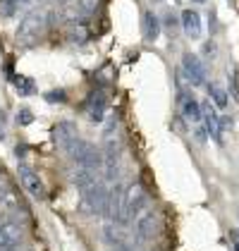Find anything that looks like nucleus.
I'll return each mask as SVG.
<instances>
[{
  "label": "nucleus",
  "mask_w": 239,
  "mask_h": 251,
  "mask_svg": "<svg viewBox=\"0 0 239 251\" xmlns=\"http://www.w3.org/2000/svg\"><path fill=\"white\" fill-rule=\"evenodd\" d=\"M201 113H203V127L211 139H215L218 144H222V129H220V117L215 113V108L211 105V100L201 103Z\"/></svg>",
  "instance_id": "obj_7"
},
{
  "label": "nucleus",
  "mask_w": 239,
  "mask_h": 251,
  "mask_svg": "<svg viewBox=\"0 0 239 251\" xmlns=\"http://www.w3.org/2000/svg\"><path fill=\"white\" fill-rule=\"evenodd\" d=\"M17 122H20V125H31V122H34L31 110H29V108H20V113H17Z\"/></svg>",
  "instance_id": "obj_23"
},
{
  "label": "nucleus",
  "mask_w": 239,
  "mask_h": 251,
  "mask_svg": "<svg viewBox=\"0 0 239 251\" xmlns=\"http://www.w3.org/2000/svg\"><path fill=\"white\" fill-rule=\"evenodd\" d=\"M156 225H158V218H156V213H153V211H146V213H143L139 220H137V225H134L137 242H148V239H153V234H156Z\"/></svg>",
  "instance_id": "obj_10"
},
{
  "label": "nucleus",
  "mask_w": 239,
  "mask_h": 251,
  "mask_svg": "<svg viewBox=\"0 0 239 251\" xmlns=\"http://www.w3.org/2000/svg\"><path fill=\"white\" fill-rule=\"evenodd\" d=\"M105 108H108V98L103 91H94L89 98V120L91 122H100L105 115Z\"/></svg>",
  "instance_id": "obj_13"
},
{
  "label": "nucleus",
  "mask_w": 239,
  "mask_h": 251,
  "mask_svg": "<svg viewBox=\"0 0 239 251\" xmlns=\"http://www.w3.org/2000/svg\"><path fill=\"white\" fill-rule=\"evenodd\" d=\"M20 173H22V187L29 192V196H34V199H43V196H46L43 182H41L39 175L31 170V165L22 163V165H20Z\"/></svg>",
  "instance_id": "obj_8"
},
{
  "label": "nucleus",
  "mask_w": 239,
  "mask_h": 251,
  "mask_svg": "<svg viewBox=\"0 0 239 251\" xmlns=\"http://www.w3.org/2000/svg\"><path fill=\"white\" fill-rule=\"evenodd\" d=\"M96 2H98V0H79V12L84 17L94 15V12H96Z\"/></svg>",
  "instance_id": "obj_21"
},
{
  "label": "nucleus",
  "mask_w": 239,
  "mask_h": 251,
  "mask_svg": "<svg viewBox=\"0 0 239 251\" xmlns=\"http://www.w3.org/2000/svg\"><path fill=\"white\" fill-rule=\"evenodd\" d=\"M53 136H55V144H58V149L65 155L72 151L74 141L79 139V136H77V129H74V125H72V122H67V120H62V122H58V125L53 127Z\"/></svg>",
  "instance_id": "obj_6"
},
{
  "label": "nucleus",
  "mask_w": 239,
  "mask_h": 251,
  "mask_svg": "<svg viewBox=\"0 0 239 251\" xmlns=\"http://www.w3.org/2000/svg\"><path fill=\"white\" fill-rule=\"evenodd\" d=\"M182 75L187 77V81L191 86H203L206 84V67H203V62L199 60L196 53L187 50L182 55Z\"/></svg>",
  "instance_id": "obj_5"
},
{
  "label": "nucleus",
  "mask_w": 239,
  "mask_h": 251,
  "mask_svg": "<svg viewBox=\"0 0 239 251\" xmlns=\"http://www.w3.org/2000/svg\"><path fill=\"white\" fill-rule=\"evenodd\" d=\"M0 206H2L5 211H15V208H17L20 203H17L15 194H12V192H7V189H5V192L0 194Z\"/></svg>",
  "instance_id": "obj_19"
},
{
  "label": "nucleus",
  "mask_w": 239,
  "mask_h": 251,
  "mask_svg": "<svg viewBox=\"0 0 239 251\" xmlns=\"http://www.w3.org/2000/svg\"><path fill=\"white\" fill-rule=\"evenodd\" d=\"M163 26H165L167 36H177V29L182 26V20H179L175 12H167V15L163 17Z\"/></svg>",
  "instance_id": "obj_16"
},
{
  "label": "nucleus",
  "mask_w": 239,
  "mask_h": 251,
  "mask_svg": "<svg viewBox=\"0 0 239 251\" xmlns=\"http://www.w3.org/2000/svg\"><path fill=\"white\" fill-rule=\"evenodd\" d=\"M15 155H17V158H24V155H26V146H17V149H15Z\"/></svg>",
  "instance_id": "obj_28"
},
{
  "label": "nucleus",
  "mask_w": 239,
  "mask_h": 251,
  "mask_svg": "<svg viewBox=\"0 0 239 251\" xmlns=\"http://www.w3.org/2000/svg\"><path fill=\"white\" fill-rule=\"evenodd\" d=\"M141 29H143V39L148 41V43L158 41V36H160V20L153 15V10H146V12H143V17H141Z\"/></svg>",
  "instance_id": "obj_12"
},
{
  "label": "nucleus",
  "mask_w": 239,
  "mask_h": 251,
  "mask_svg": "<svg viewBox=\"0 0 239 251\" xmlns=\"http://www.w3.org/2000/svg\"><path fill=\"white\" fill-rule=\"evenodd\" d=\"M5 139V132H2V125H0V141Z\"/></svg>",
  "instance_id": "obj_29"
},
{
  "label": "nucleus",
  "mask_w": 239,
  "mask_h": 251,
  "mask_svg": "<svg viewBox=\"0 0 239 251\" xmlns=\"http://www.w3.org/2000/svg\"><path fill=\"white\" fill-rule=\"evenodd\" d=\"M191 134H194V139H196V144H199V146H203V144H206V136H208V132H206V127H203L201 122L191 127Z\"/></svg>",
  "instance_id": "obj_22"
},
{
  "label": "nucleus",
  "mask_w": 239,
  "mask_h": 251,
  "mask_svg": "<svg viewBox=\"0 0 239 251\" xmlns=\"http://www.w3.org/2000/svg\"><path fill=\"white\" fill-rule=\"evenodd\" d=\"M20 5H22V0H0V17L10 20L20 10Z\"/></svg>",
  "instance_id": "obj_18"
},
{
  "label": "nucleus",
  "mask_w": 239,
  "mask_h": 251,
  "mask_svg": "<svg viewBox=\"0 0 239 251\" xmlns=\"http://www.w3.org/2000/svg\"><path fill=\"white\" fill-rule=\"evenodd\" d=\"M46 100H50V103H55V100L65 103V100H67V94H65V91H53V94H46Z\"/></svg>",
  "instance_id": "obj_24"
},
{
  "label": "nucleus",
  "mask_w": 239,
  "mask_h": 251,
  "mask_svg": "<svg viewBox=\"0 0 239 251\" xmlns=\"http://www.w3.org/2000/svg\"><path fill=\"white\" fill-rule=\"evenodd\" d=\"M148 203V194L141 184H134V187H127V196H124V218H122V227L129 225V220L134 215H139Z\"/></svg>",
  "instance_id": "obj_4"
},
{
  "label": "nucleus",
  "mask_w": 239,
  "mask_h": 251,
  "mask_svg": "<svg viewBox=\"0 0 239 251\" xmlns=\"http://www.w3.org/2000/svg\"><path fill=\"white\" fill-rule=\"evenodd\" d=\"M208 96L215 100L218 108H225V105H227V94H225V89H222L220 84H215V81L208 84Z\"/></svg>",
  "instance_id": "obj_15"
},
{
  "label": "nucleus",
  "mask_w": 239,
  "mask_h": 251,
  "mask_svg": "<svg viewBox=\"0 0 239 251\" xmlns=\"http://www.w3.org/2000/svg\"><path fill=\"white\" fill-rule=\"evenodd\" d=\"M48 12H43V10H31L29 15H24V20L20 22V26H17V36L15 41L20 43V46H31L34 41H39V36L48 29Z\"/></svg>",
  "instance_id": "obj_1"
},
{
  "label": "nucleus",
  "mask_w": 239,
  "mask_h": 251,
  "mask_svg": "<svg viewBox=\"0 0 239 251\" xmlns=\"http://www.w3.org/2000/svg\"><path fill=\"white\" fill-rule=\"evenodd\" d=\"M103 237H105V242H108V244L118 247L120 242H122V237H120V230H118V223H108V225L103 227Z\"/></svg>",
  "instance_id": "obj_17"
},
{
  "label": "nucleus",
  "mask_w": 239,
  "mask_h": 251,
  "mask_svg": "<svg viewBox=\"0 0 239 251\" xmlns=\"http://www.w3.org/2000/svg\"><path fill=\"white\" fill-rule=\"evenodd\" d=\"M12 81H15V86L20 89V94H24V96L34 91V81H31V79H26V77H15V75H12Z\"/></svg>",
  "instance_id": "obj_20"
},
{
  "label": "nucleus",
  "mask_w": 239,
  "mask_h": 251,
  "mask_svg": "<svg viewBox=\"0 0 239 251\" xmlns=\"http://www.w3.org/2000/svg\"><path fill=\"white\" fill-rule=\"evenodd\" d=\"M191 2H199V5H201V2H206V0H191Z\"/></svg>",
  "instance_id": "obj_30"
},
{
  "label": "nucleus",
  "mask_w": 239,
  "mask_h": 251,
  "mask_svg": "<svg viewBox=\"0 0 239 251\" xmlns=\"http://www.w3.org/2000/svg\"><path fill=\"white\" fill-rule=\"evenodd\" d=\"M203 53H206V58H215V43L208 41V43L203 46Z\"/></svg>",
  "instance_id": "obj_25"
},
{
  "label": "nucleus",
  "mask_w": 239,
  "mask_h": 251,
  "mask_svg": "<svg viewBox=\"0 0 239 251\" xmlns=\"http://www.w3.org/2000/svg\"><path fill=\"white\" fill-rule=\"evenodd\" d=\"M151 251H160V249H151Z\"/></svg>",
  "instance_id": "obj_31"
},
{
  "label": "nucleus",
  "mask_w": 239,
  "mask_h": 251,
  "mask_svg": "<svg viewBox=\"0 0 239 251\" xmlns=\"http://www.w3.org/2000/svg\"><path fill=\"white\" fill-rule=\"evenodd\" d=\"M124 196H127V187L122 182H115L108 192V201H105V211L103 215L110 223H118L122 227V218H124Z\"/></svg>",
  "instance_id": "obj_3"
},
{
  "label": "nucleus",
  "mask_w": 239,
  "mask_h": 251,
  "mask_svg": "<svg viewBox=\"0 0 239 251\" xmlns=\"http://www.w3.org/2000/svg\"><path fill=\"white\" fill-rule=\"evenodd\" d=\"M232 94H235V98H239V84H237V75H232Z\"/></svg>",
  "instance_id": "obj_27"
},
{
  "label": "nucleus",
  "mask_w": 239,
  "mask_h": 251,
  "mask_svg": "<svg viewBox=\"0 0 239 251\" xmlns=\"http://www.w3.org/2000/svg\"><path fill=\"white\" fill-rule=\"evenodd\" d=\"M108 187L103 184V182H96L89 192L81 194V211L86 213V215H103V211H105V201H108Z\"/></svg>",
  "instance_id": "obj_2"
},
{
  "label": "nucleus",
  "mask_w": 239,
  "mask_h": 251,
  "mask_svg": "<svg viewBox=\"0 0 239 251\" xmlns=\"http://www.w3.org/2000/svg\"><path fill=\"white\" fill-rule=\"evenodd\" d=\"M230 127H232V117H220V129L227 132Z\"/></svg>",
  "instance_id": "obj_26"
},
{
  "label": "nucleus",
  "mask_w": 239,
  "mask_h": 251,
  "mask_svg": "<svg viewBox=\"0 0 239 251\" xmlns=\"http://www.w3.org/2000/svg\"><path fill=\"white\" fill-rule=\"evenodd\" d=\"M179 110H182V117L189 122V125H199L203 120V113H201V103L191 94H182L179 96Z\"/></svg>",
  "instance_id": "obj_9"
},
{
  "label": "nucleus",
  "mask_w": 239,
  "mask_h": 251,
  "mask_svg": "<svg viewBox=\"0 0 239 251\" xmlns=\"http://www.w3.org/2000/svg\"><path fill=\"white\" fill-rule=\"evenodd\" d=\"M179 20H182V29H184V34H187L189 39H199L201 36V15L196 10H184V12L179 15Z\"/></svg>",
  "instance_id": "obj_11"
},
{
  "label": "nucleus",
  "mask_w": 239,
  "mask_h": 251,
  "mask_svg": "<svg viewBox=\"0 0 239 251\" xmlns=\"http://www.w3.org/2000/svg\"><path fill=\"white\" fill-rule=\"evenodd\" d=\"M89 39H91V29H89L86 22L72 24V29H70V41H72V43H86Z\"/></svg>",
  "instance_id": "obj_14"
}]
</instances>
